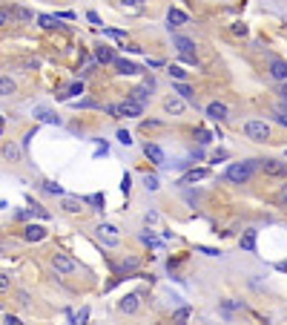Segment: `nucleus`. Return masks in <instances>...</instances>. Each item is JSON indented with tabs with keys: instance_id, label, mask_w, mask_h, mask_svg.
Instances as JSON below:
<instances>
[{
	"instance_id": "f257e3e1",
	"label": "nucleus",
	"mask_w": 287,
	"mask_h": 325,
	"mask_svg": "<svg viewBox=\"0 0 287 325\" xmlns=\"http://www.w3.org/2000/svg\"><path fill=\"white\" fill-rule=\"evenodd\" d=\"M253 170H255V161H238V164H230V167H227L224 179L233 181V184H247L250 176H253Z\"/></svg>"
},
{
	"instance_id": "f03ea898",
	"label": "nucleus",
	"mask_w": 287,
	"mask_h": 325,
	"mask_svg": "<svg viewBox=\"0 0 287 325\" xmlns=\"http://www.w3.org/2000/svg\"><path fill=\"white\" fill-rule=\"evenodd\" d=\"M244 136L255 141V144H264V141H270V124H264V121H247L244 124Z\"/></svg>"
},
{
	"instance_id": "7ed1b4c3",
	"label": "nucleus",
	"mask_w": 287,
	"mask_h": 325,
	"mask_svg": "<svg viewBox=\"0 0 287 325\" xmlns=\"http://www.w3.org/2000/svg\"><path fill=\"white\" fill-rule=\"evenodd\" d=\"M52 268H55L61 276H72L75 271H78V262L69 256V253H52Z\"/></svg>"
},
{
	"instance_id": "20e7f679",
	"label": "nucleus",
	"mask_w": 287,
	"mask_h": 325,
	"mask_svg": "<svg viewBox=\"0 0 287 325\" xmlns=\"http://www.w3.org/2000/svg\"><path fill=\"white\" fill-rule=\"evenodd\" d=\"M95 230H98V239H101L106 248H118V245H121V233H118V227H115V224L101 222Z\"/></svg>"
},
{
	"instance_id": "39448f33",
	"label": "nucleus",
	"mask_w": 287,
	"mask_h": 325,
	"mask_svg": "<svg viewBox=\"0 0 287 325\" xmlns=\"http://www.w3.org/2000/svg\"><path fill=\"white\" fill-rule=\"evenodd\" d=\"M258 167L264 170V176H273V179L287 176V164H285V161H279V158H261V161H258Z\"/></svg>"
},
{
	"instance_id": "423d86ee",
	"label": "nucleus",
	"mask_w": 287,
	"mask_h": 325,
	"mask_svg": "<svg viewBox=\"0 0 287 325\" xmlns=\"http://www.w3.org/2000/svg\"><path fill=\"white\" fill-rule=\"evenodd\" d=\"M172 46L181 52L184 64H195V43H192L190 37H172Z\"/></svg>"
},
{
	"instance_id": "0eeeda50",
	"label": "nucleus",
	"mask_w": 287,
	"mask_h": 325,
	"mask_svg": "<svg viewBox=\"0 0 287 325\" xmlns=\"http://www.w3.org/2000/svg\"><path fill=\"white\" fill-rule=\"evenodd\" d=\"M187 98H181V95H167L164 101H161V107H164V112L167 115H184V109H187Z\"/></svg>"
},
{
	"instance_id": "6e6552de",
	"label": "nucleus",
	"mask_w": 287,
	"mask_h": 325,
	"mask_svg": "<svg viewBox=\"0 0 287 325\" xmlns=\"http://www.w3.org/2000/svg\"><path fill=\"white\" fill-rule=\"evenodd\" d=\"M121 115H127V118H138V115H144V101H138V98H127V101L121 104Z\"/></svg>"
},
{
	"instance_id": "1a4fd4ad",
	"label": "nucleus",
	"mask_w": 287,
	"mask_h": 325,
	"mask_svg": "<svg viewBox=\"0 0 287 325\" xmlns=\"http://www.w3.org/2000/svg\"><path fill=\"white\" fill-rule=\"evenodd\" d=\"M207 118H210V121H227V118H230V109H227V104H221V101L207 104Z\"/></svg>"
},
{
	"instance_id": "9d476101",
	"label": "nucleus",
	"mask_w": 287,
	"mask_h": 325,
	"mask_svg": "<svg viewBox=\"0 0 287 325\" xmlns=\"http://www.w3.org/2000/svg\"><path fill=\"white\" fill-rule=\"evenodd\" d=\"M118 9L127 15H141L147 9V0H118Z\"/></svg>"
},
{
	"instance_id": "9b49d317",
	"label": "nucleus",
	"mask_w": 287,
	"mask_h": 325,
	"mask_svg": "<svg viewBox=\"0 0 287 325\" xmlns=\"http://www.w3.org/2000/svg\"><path fill=\"white\" fill-rule=\"evenodd\" d=\"M23 239L26 242L46 239V227H43V224H26V227H23Z\"/></svg>"
},
{
	"instance_id": "f8f14e48",
	"label": "nucleus",
	"mask_w": 287,
	"mask_h": 325,
	"mask_svg": "<svg viewBox=\"0 0 287 325\" xmlns=\"http://www.w3.org/2000/svg\"><path fill=\"white\" fill-rule=\"evenodd\" d=\"M95 61L98 64H115L118 58H115V52L109 49V46H95Z\"/></svg>"
},
{
	"instance_id": "ddd939ff",
	"label": "nucleus",
	"mask_w": 287,
	"mask_h": 325,
	"mask_svg": "<svg viewBox=\"0 0 287 325\" xmlns=\"http://www.w3.org/2000/svg\"><path fill=\"white\" fill-rule=\"evenodd\" d=\"M238 245H241V251H247V253H253V251H255V230H253V227L241 233V239H238Z\"/></svg>"
},
{
	"instance_id": "4468645a",
	"label": "nucleus",
	"mask_w": 287,
	"mask_h": 325,
	"mask_svg": "<svg viewBox=\"0 0 287 325\" xmlns=\"http://www.w3.org/2000/svg\"><path fill=\"white\" fill-rule=\"evenodd\" d=\"M118 308L124 311V314H135L138 311V293H127V296L118 302Z\"/></svg>"
},
{
	"instance_id": "2eb2a0df",
	"label": "nucleus",
	"mask_w": 287,
	"mask_h": 325,
	"mask_svg": "<svg viewBox=\"0 0 287 325\" xmlns=\"http://www.w3.org/2000/svg\"><path fill=\"white\" fill-rule=\"evenodd\" d=\"M187 20H190V17H187V12H181V9H169V12H167L169 29H172V26H184Z\"/></svg>"
},
{
	"instance_id": "dca6fc26",
	"label": "nucleus",
	"mask_w": 287,
	"mask_h": 325,
	"mask_svg": "<svg viewBox=\"0 0 287 325\" xmlns=\"http://www.w3.org/2000/svg\"><path fill=\"white\" fill-rule=\"evenodd\" d=\"M270 75L276 78V81L287 84V64H285V61H273V64H270Z\"/></svg>"
},
{
	"instance_id": "f3484780",
	"label": "nucleus",
	"mask_w": 287,
	"mask_h": 325,
	"mask_svg": "<svg viewBox=\"0 0 287 325\" xmlns=\"http://www.w3.org/2000/svg\"><path fill=\"white\" fill-rule=\"evenodd\" d=\"M144 153H147V158H150V161H155V164H164V150H161L158 144H150V141H147Z\"/></svg>"
},
{
	"instance_id": "a211bd4d",
	"label": "nucleus",
	"mask_w": 287,
	"mask_h": 325,
	"mask_svg": "<svg viewBox=\"0 0 287 325\" xmlns=\"http://www.w3.org/2000/svg\"><path fill=\"white\" fill-rule=\"evenodd\" d=\"M115 69H118V75H138L141 72V67L138 64H132V61H115Z\"/></svg>"
},
{
	"instance_id": "6ab92c4d",
	"label": "nucleus",
	"mask_w": 287,
	"mask_h": 325,
	"mask_svg": "<svg viewBox=\"0 0 287 325\" xmlns=\"http://www.w3.org/2000/svg\"><path fill=\"white\" fill-rule=\"evenodd\" d=\"M201 179H207V170H204V167L201 170H190L184 179H181V184H195V181H201Z\"/></svg>"
},
{
	"instance_id": "aec40b11",
	"label": "nucleus",
	"mask_w": 287,
	"mask_h": 325,
	"mask_svg": "<svg viewBox=\"0 0 287 325\" xmlns=\"http://www.w3.org/2000/svg\"><path fill=\"white\" fill-rule=\"evenodd\" d=\"M61 207L66 210V213H81L84 207H81V199H72V196H66L64 202H61Z\"/></svg>"
},
{
	"instance_id": "412c9836",
	"label": "nucleus",
	"mask_w": 287,
	"mask_h": 325,
	"mask_svg": "<svg viewBox=\"0 0 287 325\" xmlns=\"http://www.w3.org/2000/svg\"><path fill=\"white\" fill-rule=\"evenodd\" d=\"M81 92H84V81H75L66 92H61V101H69V98H75V95H81Z\"/></svg>"
},
{
	"instance_id": "4be33fe9",
	"label": "nucleus",
	"mask_w": 287,
	"mask_h": 325,
	"mask_svg": "<svg viewBox=\"0 0 287 325\" xmlns=\"http://www.w3.org/2000/svg\"><path fill=\"white\" fill-rule=\"evenodd\" d=\"M37 26H40V29H61L58 17H52V15H40L37 17Z\"/></svg>"
},
{
	"instance_id": "5701e85b",
	"label": "nucleus",
	"mask_w": 287,
	"mask_h": 325,
	"mask_svg": "<svg viewBox=\"0 0 287 325\" xmlns=\"http://www.w3.org/2000/svg\"><path fill=\"white\" fill-rule=\"evenodd\" d=\"M172 92H178V95H181V98H187V101H195V92H192V86H187L184 81H178Z\"/></svg>"
},
{
	"instance_id": "b1692460",
	"label": "nucleus",
	"mask_w": 287,
	"mask_h": 325,
	"mask_svg": "<svg viewBox=\"0 0 287 325\" xmlns=\"http://www.w3.org/2000/svg\"><path fill=\"white\" fill-rule=\"evenodd\" d=\"M37 118L43 121V124H61V115H55L49 109H37Z\"/></svg>"
},
{
	"instance_id": "393cba45",
	"label": "nucleus",
	"mask_w": 287,
	"mask_h": 325,
	"mask_svg": "<svg viewBox=\"0 0 287 325\" xmlns=\"http://www.w3.org/2000/svg\"><path fill=\"white\" fill-rule=\"evenodd\" d=\"M3 158H6V161H17V158H20V150H17L15 144H6V147H3Z\"/></svg>"
},
{
	"instance_id": "a878e982",
	"label": "nucleus",
	"mask_w": 287,
	"mask_h": 325,
	"mask_svg": "<svg viewBox=\"0 0 287 325\" xmlns=\"http://www.w3.org/2000/svg\"><path fill=\"white\" fill-rule=\"evenodd\" d=\"M0 92H3V95H12V92H15V81H12L9 75L0 78Z\"/></svg>"
},
{
	"instance_id": "bb28decb",
	"label": "nucleus",
	"mask_w": 287,
	"mask_h": 325,
	"mask_svg": "<svg viewBox=\"0 0 287 325\" xmlns=\"http://www.w3.org/2000/svg\"><path fill=\"white\" fill-rule=\"evenodd\" d=\"M167 72H169V78H175V81H184V78H187V69L175 67V64H169V67H167Z\"/></svg>"
},
{
	"instance_id": "cd10ccee",
	"label": "nucleus",
	"mask_w": 287,
	"mask_h": 325,
	"mask_svg": "<svg viewBox=\"0 0 287 325\" xmlns=\"http://www.w3.org/2000/svg\"><path fill=\"white\" fill-rule=\"evenodd\" d=\"M144 187L150 190V193H155V190H158V176L147 173V176H144Z\"/></svg>"
},
{
	"instance_id": "c85d7f7f",
	"label": "nucleus",
	"mask_w": 287,
	"mask_h": 325,
	"mask_svg": "<svg viewBox=\"0 0 287 325\" xmlns=\"http://www.w3.org/2000/svg\"><path fill=\"white\" fill-rule=\"evenodd\" d=\"M121 271H124V274H135V271H138V259H124Z\"/></svg>"
},
{
	"instance_id": "c756f323",
	"label": "nucleus",
	"mask_w": 287,
	"mask_h": 325,
	"mask_svg": "<svg viewBox=\"0 0 287 325\" xmlns=\"http://www.w3.org/2000/svg\"><path fill=\"white\" fill-rule=\"evenodd\" d=\"M221 305H224V311H238V308H244V302H238V299H224Z\"/></svg>"
},
{
	"instance_id": "7c9ffc66",
	"label": "nucleus",
	"mask_w": 287,
	"mask_h": 325,
	"mask_svg": "<svg viewBox=\"0 0 287 325\" xmlns=\"http://www.w3.org/2000/svg\"><path fill=\"white\" fill-rule=\"evenodd\" d=\"M46 193H52V196H64V187L55 184V181H46Z\"/></svg>"
},
{
	"instance_id": "2f4dec72",
	"label": "nucleus",
	"mask_w": 287,
	"mask_h": 325,
	"mask_svg": "<svg viewBox=\"0 0 287 325\" xmlns=\"http://www.w3.org/2000/svg\"><path fill=\"white\" fill-rule=\"evenodd\" d=\"M230 29H233V35H238V37H244V35H247V26H244L241 20H238V23H233Z\"/></svg>"
},
{
	"instance_id": "473e14b6",
	"label": "nucleus",
	"mask_w": 287,
	"mask_h": 325,
	"mask_svg": "<svg viewBox=\"0 0 287 325\" xmlns=\"http://www.w3.org/2000/svg\"><path fill=\"white\" fill-rule=\"evenodd\" d=\"M195 138H198V144H210V141H213V136H210L207 130H198V133H195Z\"/></svg>"
},
{
	"instance_id": "72a5a7b5",
	"label": "nucleus",
	"mask_w": 287,
	"mask_h": 325,
	"mask_svg": "<svg viewBox=\"0 0 287 325\" xmlns=\"http://www.w3.org/2000/svg\"><path fill=\"white\" fill-rule=\"evenodd\" d=\"M118 141L124 144V147H129V144H132V136H129L127 130H121V133H118Z\"/></svg>"
},
{
	"instance_id": "f704fd0d",
	"label": "nucleus",
	"mask_w": 287,
	"mask_h": 325,
	"mask_svg": "<svg viewBox=\"0 0 287 325\" xmlns=\"http://www.w3.org/2000/svg\"><path fill=\"white\" fill-rule=\"evenodd\" d=\"M132 98H138V101H147V86H138V89H132Z\"/></svg>"
},
{
	"instance_id": "c9c22d12",
	"label": "nucleus",
	"mask_w": 287,
	"mask_h": 325,
	"mask_svg": "<svg viewBox=\"0 0 287 325\" xmlns=\"http://www.w3.org/2000/svg\"><path fill=\"white\" fill-rule=\"evenodd\" d=\"M129 187H132V179H129V173H124V179H121V190L129 193Z\"/></svg>"
},
{
	"instance_id": "e433bc0d",
	"label": "nucleus",
	"mask_w": 287,
	"mask_h": 325,
	"mask_svg": "<svg viewBox=\"0 0 287 325\" xmlns=\"http://www.w3.org/2000/svg\"><path fill=\"white\" fill-rule=\"evenodd\" d=\"M187 317H190V308H178L175 311V323H184Z\"/></svg>"
},
{
	"instance_id": "4c0bfd02",
	"label": "nucleus",
	"mask_w": 287,
	"mask_h": 325,
	"mask_svg": "<svg viewBox=\"0 0 287 325\" xmlns=\"http://www.w3.org/2000/svg\"><path fill=\"white\" fill-rule=\"evenodd\" d=\"M103 35H109V37H115V40H124V37H127V35L118 32V29H103Z\"/></svg>"
},
{
	"instance_id": "58836bf2",
	"label": "nucleus",
	"mask_w": 287,
	"mask_h": 325,
	"mask_svg": "<svg viewBox=\"0 0 287 325\" xmlns=\"http://www.w3.org/2000/svg\"><path fill=\"white\" fill-rule=\"evenodd\" d=\"M89 202L95 205V210H103V196H89Z\"/></svg>"
},
{
	"instance_id": "ea45409f",
	"label": "nucleus",
	"mask_w": 287,
	"mask_h": 325,
	"mask_svg": "<svg viewBox=\"0 0 287 325\" xmlns=\"http://www.w3.org/2000/svg\"><path fill=\"white\" fill-rule=\"evenodd\" d=\"M15 15L20 17V20H32V12H29V9H17Z\"/></svg>"
},
{
	"instance_id": "a19ab883",
	"label": "nucleus",
	"mask_w": 287,
	"mask_h": 325,
	"mask_svg": "<svg viewBox=\"0 0 287 325\" xmlns=\"http://www.w3.org/2000/svg\"><path fill=\"white\" fill-rule=\"evenodd\" d=\"M141 242H144V245H152V248H158V242L152 239L150 233H141Z\"/></svg>"
},
{
	"instance_id": "79ce46f5",
	"label": "nucleus",
	"mask_w": 287,
	"mask_h": 325,
	"mask_svg": "<svg viewBox=\"0 0 287 325\" xmlns=\"http://www.w3.org/2000/svg\"><path fill=\"white\" fill-rule=\"evenodd\" d=\"M3 323H6V325H20V320H17L15 314H6V317H3Z\"/></svg>"
},
{
	"instance_id": "37998d69",
	"label": "nucleus",
	"mask_w": 287,
	"mask_h": 325,
	"mask_svg": "<svg viewBox=\"0 0 287 325\" xmlns=\"http://www.w3.org/2000/svg\"><path fill=\"white\" fill-rule=\"evenodd\" d=\"M224 158H227V150H216L213 153V161H224Z\"/></svg>"
},
{
	"instance_id": "c03bdc74",
	"label": "nucleus",
	"mask_w": 287,
	"mask_h": 325,
	"mask_svg": "<svg viewBox=\"0 0 287 325\" xmlns=\"http://www.w3.org/2000/svg\"><path fill=\"white\" fill-rule=\"evenodd\" d=\"M144 222H147V224H155V222H158V213H147V216H144Z\"/></svg>"
},
{
	"instance_id": "a18cd8bd",
	"label": "nucleus",
	"mask_w": 287,
	"mask_h": 325,
	"mask_svg": "<svg viewBox=\"0 0 287 325\" xmlns=\"http://www.w3.org/2000/svg\"><path fill=\"white\" fill-rule=\"evenodd\" d=\"M201 253H207V256H219V251H213V248H198Z\"/></svg>"
},
{
	"instance_id": "49530a36",
	"label": "nucleus",
	"mask_w": 287,
	"mask_h": 325,
	"mask_svg": "<svg viewBox=\"0 0 287 325\" xmlns=\"http://www.w3.org/2000/svg\"><path fill=\"white\" fill-rule=\"evenodd\" d=\"M276 118H279V124H282V127H287V112H279Z\"/></svg>"
},
{
	"instance_id": "de8ad7c7",
	"label": "nucleus",
	"mask_w": 287,
	"mask_h": 325,
	"mask_svg": "<svg viewBox=\"0 0 287 325\" xmlns=\"http://www.w3.org/2000/svg\"><path fill=\"white\" fill-rule=\"evenodd\" d=\"M279 271H287V262H282V265H279Z\"/></svg>"
},
{
	"instance_id": "09e8293b",
	"label": "nucleus",
	"mask_w": 287,
	"mask_h": 325,
	"mask_svg": "<svg viewBox=\"0 0 287 325\" xmlns=\"http://www.w3.org/2000/svg\"><path fill=\"white\" fill-rule=\"evenodd\" d=\"M285 205H287V190H285Z\"/></svg>"
}]
</instances>
